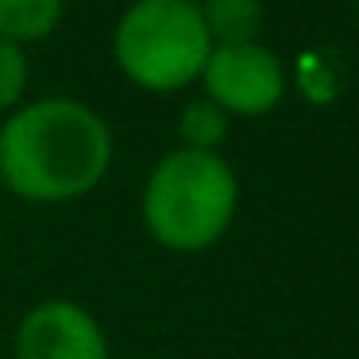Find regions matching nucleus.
Instances as JSON below:
<instances>
[{
	"instance_id": "nucleus-1",
	"label": "nucleus",
	"mask_w": 359,
	"mask_h": 359,
	"mask_svg": "<svg viewBox=\"0 0 359 359\" xmlns=\"http://www.w3.org/2000/svg\"><path fill=\"white\" fill-rule=\"evenodd\" d=\"M116 163L112 124L81 97H27L0 120V186L27 205H74Z\"/></svg>"
},
{
	"instance_id": "nucleus-2",
	"label": "nucleus",
	"mask_w": 359,
	"mask_h": 359,
	"mask_svg": "<svg viewBox=\"0 0 359 359\" xmlns=\"http://www.w3.org/2000/svg\"><path fill=\"white\" fill-rule=\"evenodd\" d=\"M240 212V178L220 151L170 147L140 189V220L151 243L174 255H201L228 236Z\"/></svg>"
},
{
	"instance_id": "nucleus-3",
	"label": "nucleus",
	"mask_w": 359,
	"mask_h": 359,
	"mask_svg": "<svg viewBox=\"0 0 359 359\" xmlns=\"http://www.w3.org/2000/svg\"><path fill=\"white\" fill-rule=\"evenodd\" d=\"M109 47L128 86L170 97L197 86L212 39L194 0H128L112 24Z\"/></svg>"
},
{
	"instance_id": "nucleus-4",
	"label": "nucleus",
	"mask_w": 359,
	"mask_h": 359,
	"mask_svg": "<svg viewBox=\"0 0 359 359\" xmlns=\"http://www.w3.org/2000/svg\"><path fill=\"white\" fill-rule=\"evenodd\" d=\"M197 86L201 97L220 104L232 120H259L286 97V66L263 39L212 47Z\"/></svg>"
},
{
	"instance_id": "nucleus-5",
	"label": "nucleus",
	"mask_w": 359,
	"mask_h": 359,
	"mask_svg": "<svg viewBox=\"0 0 359 359\" xmlns=\"http://www.w3.org/2000/svg\"><path fill=\"white\" fill-rule=\"evenodd\" d=\"M12 359H112L109 328L74 297H43L12 328Z\"/></svg>"
},
{
	"instance_id": "nucleus-6",
	"label": "nucleus",
	"mask_w": 359,
	"mask_h": 359,
	"mask_svg": "<svg viewBox=\"0 0 359 359\" xmlns=\"http://www.w3.org/2000/svg\"><path fill=\"white\" fill-rule=\"evenodd\" d=\"M66 20V0H0V39L35 47Z\"/></svg>"
},
{
	"instance_id": "nucleus-7",
	"label": "nucleus",
	"mask_w": 359,
	"mask_h": 359,
	"mask_svg": "<svg viewBox=\"0 0 359 359\" xmlns=\"http://www.w3.org/2000/svg\"><path fill=\"white\" fill-rule=\"evenodd\" d=\"M201 20L212 47H232V43H259L266 24L263 0H201Z\"/></svg>"
},
{
	"instance_id": "nucleus-8",
	"label": "nucleus",
	"mask_w": 359,
	"mask_h": 359,
	"mask_svg": "<svg viewBox=\"0 0 359 359\" xmlns=\"http://www.w3.org/2000/svg\"><path fill=\"white\" fill-rule=\"evenodd\" d=\"M232 135V116L209 97H194L178 112V147L189 151H220Z\"/></svg>"
},
{
	"instance_id": "nucleus-9",
	"label": "nucleus",
	"mask_w": 359,
	"mask_h": 359,
	"mask_svg": "<svg viewBox=\"0 0 359 359\" xmlns=\"http://www.w3.org/2000/svg\"><path fill=\"white\" fill-rule=\"evenodd\" d=\"M27 89H32V55H27V47L0 39V120L27 101Z\"/></svg>"
},
{
	"instance_id": "nucleus-10",
	"label": "nucleus",
	"mask_w": 359,
	"mask_h": 359,
	"mask_svg": "<svg viewBox=\"0 0 359 359\" xmlns=\"http://www.w3.org/2000/svg\"><path fill=\"white\" fill-rule=\"evenodd\" d=\"M0 194H4V186H0Z\"/></svg>"
},
{
	"instance_id": "nucleus-11",
	"label": "nucleus",
	"mask_w": 359,
	"mask_h": 359,
	"mask_svg": "<svg viewBox=\"0 0 359 359\" xmlns=\"http://www.w3.org/2000/svg\"><path fill=\"white\" fill-rule=\"evenodd\" d=\"M194 4H201V0H194Z\"/></svg>"
}]
</instances>
